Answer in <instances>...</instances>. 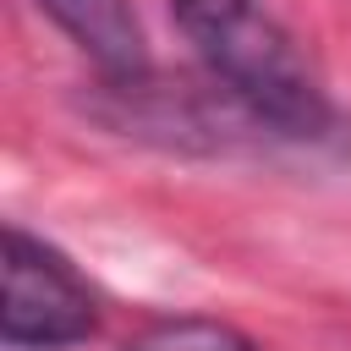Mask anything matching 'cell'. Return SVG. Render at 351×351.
Masks as SVG:
<instances>
[{"mask_svg": "<svg viewBox=\"0 0 351 351\" xmlns=\"http://www.w3.org/2000/svg\"><path fill=\"white\" fill-rule=\"evenodd\" d=\"M181 33L203 66L274 132L318 137L329 126V99L296 55L291 33L258 0H170Z\"/></svg>", "mask_w": 351, "mask_h": 351, "instance_id": "1", "label": "cell"}, {"mask_svg": "<svg viewBox=\"0 0 351 351\" xmlns=\"http://www.w3.org/2000/svg\"><path fill=\"white\" fill-rule=\"evenodd\" d=\"M99 324L93 291L77 280V269L33 241L27 230H5V302H0V335L16 351H60L88 340Z\"/></svg>", "mask_w": 351, "mask_h": 351, "instance_id": "2", "label": "cell"}, {"mask_svg": "<svg viewBox=\"0 0 351 351\" xmlns=\"http://www.w3.org/2000/svg\"><path fill=\"white\" fill-rule=\"evenodd\" d=\"M38 5L110 82H137L148 71V38L132 0H38Z\"/></svg>", "mask_w": 351, "mask_h": 351, "instance_id": "3", "label": "cell"}, {"mask_svg": "<svg viewBox=\"0 0 351 351\" xmlns=\"http://www.w3.org/2000/svg\"><path fill=\"white\" fill-rule=\"evenodd\" d=\"M126 351H252V346L230 324H214V318H165L143 329L137 340H126Z\"/></svg>", "mask_w": 351, "mask_h": 351, "instance_id": "4", "label": "cell"}]
</instances>
